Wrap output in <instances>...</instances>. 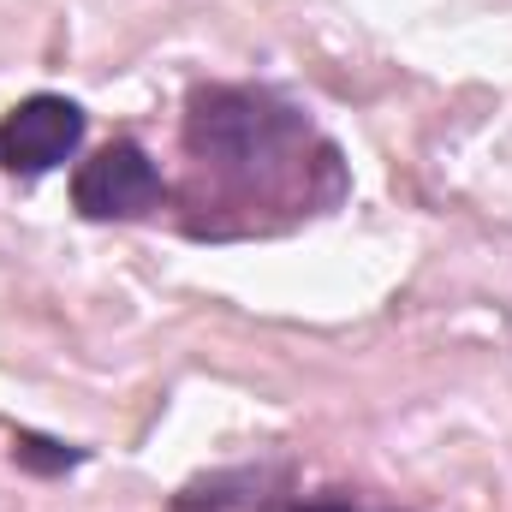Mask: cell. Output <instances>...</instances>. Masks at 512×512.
I'll use <instances>...</instances> for the list:
<instances>
[{
  "label": "cell",
  "mask_w": 512,
  "mask_h": 512,
  "mask_svg": "<svg viewBox=\"0 0 512 512\" xmlns=\"http://www.w3.org/2000/svg\"><path fill=\"white\" fill-rule=\"evenodd\" d=\"M304 143H310L304 114L274 102L268 90L209 84L185 108V155L233 191H251V185L274 191L280 179L304 173V161H298Z\"/></svg>",
  "instance_id": "cell-1"
},
{
  "label": "cell",
  "mask_w": 512,
  "mask_h": 512,
  "mask_svg": "<svg viewBox=\"0 0 512 512\" xmlns=\"http://www.w3.org/2000/svg\"><path fill=\"white\" fill-rule=\"evenodd\" d=\"M72 203L78 215L90 221H131V215H149L161 203V173L155 161L137 149V143H108L96 149L78 173H72Z\"/></svg>",
  "instance_id": "cell-2"
},
{
  "label": "cell",
  "mask_w": 512,
  "mask_h": 512,
  "mask_svg": "<svg viewBox=\"0 0 512 512\" xmlns=\"http://www.w3.org/2000/svg\"><path fill=\"white\" fill-rule=\"evenodd\" d=\"M84 143V108L66 96H24L6 120H0V167L18 179H36L48 167H60L72 149Z\"/></svg>",
  "instance_id": "cell-3"
},
{
  "label": "cell",
  "mask_w": 512,
  "mask_h": 512,
  "mask_svg": "<svg viewBox=\"0 0 512 512\" xmlns=\"http://www.w3.org/2000/svg\"><path fill=\"white\" fill-rule=\"evenodd\" d=\"M298 512H346V507H298Z\"/></svg>",
  "instance_id": "cell-4"
}]
</instances>
